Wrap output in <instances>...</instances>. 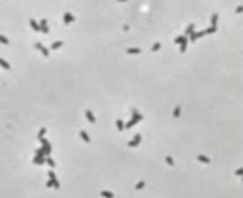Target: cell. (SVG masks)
<instances>
[{
    "instance_id": "6da1fadb",
    "label": "cell",
    "mask_w": 243,
    "mask_h": 198,
    "mask_svg": "<svg viewBox=\"0 0 243 198\" xmlns=\"http://www.w3.org/2000/svg\"><path fill=\"white\" fill-rule=\"evenodd\" d=\"M49 179H50V180H52V184H54V188H55V190H59V188H60V182L57 180V177H55V174H54V171H52V169L49 171Z\"/></svg>"
},
{
    "instance_id": "7a4b0ae2",
    "label": "cell",
    "mask_w": 243,
    "mask_h": 198,
    "mask_svg": "<svg viewBox=\"0 0 243 198\" xmlns=\"http://www.w3.org/2000/svg\"><path fill=\"white\" fill-rule=\"evenodd\" d=\"M139 143H141V135L136 133V135H135V138H133L131 141H128V146H130V148H136Z\"/></svg>"
},
{
    "instance_id": "3957f363",
    "label": "cell",
    "mask_w": 243,
    "mask_h": 198,
    "mask_svg": "<svg viewBox=\"0 0 243 198\" xmlns=\"http://www.w3.org/2000/svg\"><path fill=\"white\" fill-rule=\"evenodd\" d=\"M36 49L37 50H41L42 52V55H44V57H49V54H50V50L47 49V47H44L41 42H36Z\"/></svg>"
},
{
    "instance_id": "277c9868",
    "label": "cell",
    "mask_w": 243,
    "mask_h": 198,
    "mask_svg": "<svg viewBox=\"0 0 243 198\" xmlns=\"http://www.w3.org/2000/svg\"><path fill=\"white\" fill-rule=\"evenodd\" d=\"M63 21H65V24H70V23H73L75 21V16L70 13V12H67L63 15Z\"/></svg>"
},
{
    "instance_id": "5b68a950",
    "label": "cell",
    "mask_w": 243,
    "mask_h": 198,
    "mask_svg": "<svg viewBox=\"0 0 243 198\" xmlns=\"http://www.w3.org/2000/svg\"><path fill=\"white\" fill-rule=\"evenodd\" d=\"M186 45H188V37H186V36H182V42H180V52H182V54L186 50Z\"/></svg>"
},
{
    "instance_id": "8992f818",
    "label": "cell",
    "mask_w": 243,
    "mask_h": 198,
    "mask_svg": "<svg viewBox=\"0 0 243 198\" xmlns=\"http://www.w3.org/2000/svg\"><path fill=\"white\" fill-rule=\"evenodd\" d=\"M39 26H41V33H44V34H47V33H49V26H47V20H41Z\"/></svg>"
},
{
    "instance_id": "52a82bcc",
    "label": "cell",
    "mask_w": 243,
    "mask_h": 198,
    "mask_svg": "<svg viewBox=\"0 0 243 198\" xmlns=\"http://www.w3.org/2000/svg\"><path fill=\"white\" fill-rule=\"evenodd\" d=\"M84 115H86V119H88V120L91 122V124H96V117H94V114H92V112H91L89 109H88V110L84 112Z\"/></svg>"
},
{
    "instance_id": "ba28073f",
    "label": "cell",
    "mask_w": 243,
    "mask_h": 198,
    "mask_svg": "<svg viewBox=\"0 0 243 198\" xmlns=\"http://www.w3.org/2000/svg\"><path fill=\"white\" fill-rule=\"evenodd\" d=\"M29 26L33 28V29H34V31H37V33H39V31H41V26H39V23H37L36 20H33V18H31V20H29Z\"/></svg>"
},
{
    "instance_id": "9c48e42d",
    "label": "cell",
    "mask_w": 243,
    "mask_h": 198,
    "mask_svg": "<svg viewBox=\"0 0 243 198\" xmlns=\"http://www.w3.org/2000/svg\"><path fill=\"white\" fill-rule=\"evenodd\" d=\"M196 158H198V161L203 163V164H209V163H211V159H209L208 156H204V154H198Z\"/></svg>"
},
{
    "instance_id": "30bf717a",
    "label": "cell",
    "mask_w": 243,
    "mask_h": 198,
    "mask_svg": "<svg viewBox=\"0 0 243 198\" xmlns=\"http://www.w3.org/2000/svg\"><path fill=\"white\" fill-rule=\"evenodd\" d=\"M80 136L83 138V141H84V143H91V138H89V135L86 133L84 130H81V131H80Z\"/></svg>"
},
{
    "instance_id": "8fae6325",
    "label": "cell",
    "mask_w": 243,
    "mask_h": 198,
    "mask_svg": "<svg viewBox=\"0 0 243 198\" xmlns=\"http://www.w3.org/2000/svg\"><path fill=\"white\" fill-rule=\"evenodd\" d=\"M126 54H131V55H136V54H141V49L139 47H130L126 50Z\"/></svg>"
},
{
    "instance_id": "7c38bea8",
    "label": "cell",
    "mask_w": 243,
    "mask_h": 198,
    "mask_svg": "<svg viewBox=\"0 0 243 198\" xmlns=\"http://www.w3.org/2000/svg\"><path fill=\"white\" fill-rule=\"evenodd\" d=\"M33 163L41 166V164H44V163H45V158H44V156H36V158L33 159Z\"/></svg>"
},
{
    "instance_id": "4fadbf2b",
    "label": "cell",
    "mask_w": 243,
    "mask_h": 198,
    "mask_svg": "<svg viewBox=\"0 0 243 198\" xmlns=\"http://www.w3.org/2000/svg\"><path fill=\"white\" fill-rule=\"evenodd\" d=\"M62 45H63V41H55V42L50 45V50H57V49H60Z\"/></svg>"
},
{
    "instance_id": "5bb4252c",
    "label": "cell",
    "mask_w": 243,
    "mask_h": 198,
    "mask_svg": "<svg viewBox=\"0 0 243 198\" xmlns=\"http://www.w3.org/2000/svg\"><path fill=\"white\" fill-rule=\"evenodd\" d=\"M191 33H194V24H193V23H190V24H188V28H186V31H185V36L188 37Z\"/></svg>"
},
{
    "instance_id": "9a60e30c",
    "label": "cell",
    "mask_w": 243,
    "mask_h": 198,
    "mask_svg": "<svg viewBox=\"0 0 243 198\" xmlns=\"http://www.w3.org/2000/svg\"><path fill=\"white\" fill-rule=\"evenodd\" d=\"M0 67L5 68V70H10V68H12V67H10V63H8L5 59H0Z\"/></svg>"
},
{
    "instance_id": "2e32d148",
    "label": "cell",
    "mask_w": 243,
    "mask_h": 198,
    "mask_svg": "<svg viewBox=\"0 0 243 198\" xmlns=\"http://www.w3.org/2000/svg\"><path fill=\"white\" fill-rule=\"evenodd\" d=\"M217 20H219V15L217 13H214L211 16V23H212V28H217Z\"/></svg>"
},
{
    "instance_id": "e0dca14e",
    "label": "cell",
    "mask_w": 243,
    "mask_h": 198,
    "mask_svg": "<svg viewBox=\"0 0 243 198\" xmlns=\"http://www.w3.org/2000/svg\"><path fill=\"white\" fill-rule=\"evenodd\" d=\"M101 196H102V198H114V193L109 192V190H102V192H101Z\"/></svg>"
},
{
    "instance_id": "ac0fdd59",
    "label": "cell",
    "mask_w": 243,
    "mask_h": 198,
    "mask_svg": "<svg viewBox=\"0 0 243 198\" xmlns=\"http://www.w3.org/2000/svg\"><path fill=\"white\" fill-rule=\"evenodd\" d=\"M131 112H133V119H136L138 122H141V120H143V115H141V114H139V112H138L136 109H133Z\"/></svg>"
},
{
    "instance_id": "d6986e66",
    "label": "cell",
    "mask_w": 243,
    "mask_h": 198,
    "mask_svg": "<svg viewBox=\"0 0 243 198\" xmlns=\"http://www.w3.org/2000/svg\"><path fill=\"white\" fill-rule=\"evenodd\" d=\"M117 128H118V131H123L125 130V124H123V120H117Z\"/></svg>"
},
{
    "instance_id": "ffe728a7",
    "label": "cell",
    "mask_w": 243,
    "mask_h": 198,
    "mask_svg": "<svg viewBox=\"0 0 243 198\" xmlns=\"http://www.w3.org/2000/svg\"><path fill=\"white\" fill-rule=\"evenodd\" d=\"M45 163H47V164H49V166H50L52 169L55 167V161H54V159H52L50 156H47V158H45Z\"/></svg>"
},
{
    "instance_id": "44dd1931",
    "label": "cell",
    "mask_w": 243,
    "mask_h": 198,
    "mask_svg": "<svg viewBox=\"0 0 243 198\" xmlns=\"http://www.w3.org/2000/svg\"><path fill=\"white\" fill-rule=\"evenodd\" d=\"M45 131H47V128H45V127H42L41 130H39V133H37V138H44V135H45Z\"/></svg>"
},
{
    "instance_id": "7402d4cb",
    "label": "cell",
    "mask_w": 243,
    "mask_h": 198,
    "mask_svg": "<svg viewBox=\"0 0 243 198\" xmlns=\"http://www.w3.org/2000/svg\"><path fill=\"white\" fill-rule=\"evenodd\" d=\"M217 31V28H208V29H204V34H214V33H216Z\"/></svg>"
},
{
    "instance_id": "603a6c76",
    "label": "cell",
    "mask_w": 243,
    "mask_h": 198,
    "mask_svg": "<svg viewBox=\"0 0 243 198\" xmlns=\"http://www.w3.org/2000/svg\"><path fill=\"white\" fill-rule=\"evenodd\" d=\"M180 110H182L180 106H177V107L173 109V117H175V119H177V117H180Z\"/></svg>"
},
{
    "instance_id": "cb8c5ba5",
    "label": "cell",
    "mask_w": 243,
    "mask_h": 198,
    "mask_svg": "<svg viewBox=\"0 0 243 198\" xmlns=\"http://www.w3.org/2000/svg\"><path fill=\"white\" fill-rule=\"evenodd\" d=\"M0 42H2V44H5V45H8V44H10V41H8V37H5V36H2V34H0Z\"/></svg>"
},
{
    "instance_id": "d4e9b609",
    "label": "cell",
    "mask_w": 243,
    "mask_h": 198,
    "mask_svg": "<svg viewBox=\"0 0 243 198\" xmlns=\"http://www.w3.org/2000/svg\"><path fill=\"white\" fill-rule=\"evenodd\" d=\"M196 39H198V34H196V33H191V34L188 36V41H191V42H194Z\"/></svg>"
},
{
    "instance_id": "484cf974",
    "label": "cell",
    "mask_w": 243,
    "mask_h": 198,
    "mask_svg": "<svg viewBox=\"0 0 243 198\" xmlns=\"http://www.w3.org/2000/svg\"><path fill=\"white\" fill-rule=\"evenodd\" d=\"M36 156H44V158H45L44 149H42V148H37V149H36Z\"/></svg>"
},
{
    "instance_id": "4316f807",
    "label": "cell",
    "mask_w": 243,
    "mask_h": 198,
    "mask_svg": "<svg viewBox=\"0 0 243 198\" xmlns=\"http://www.w3.org/2000/svg\"><path fill=\"white\" fill-rule=\"evenodd\" d=\"M165 163L169 164V166H173V164H175V163H173V159H172V156H167V158H165Z\"/></svg>"
},
{
    "instance_id": "83f0119b",
    "label": "cell",
    "mask_w": 243,
    "mask_h": 198,
    "mask_svg": "<svg viewBox=\"0 0 243 198\" xmlns=\"http://www.w3.org/2000/svg\"><path fill=\"white\" fill-rule=\"evenodd\" d=\"M144 185H146V184H144V182H143V180H141V182H138V184H136V185H135V188H136V190H141V188H143V187H144Z\"/></svg>"
},
{
    "instance_id": "f1b7e54d",
    "label": "cell",
    "mask_w": 243,
    "mask_h": 198,
    "mask_svg": "<svg viewBox=\"0 0 243 198\" xmlns=\"http://www.w3.org/2000/svg\"><path fill=\"white\" fill-rule=\"evenodd\" d=\"M159 49H161V42H156V44L152 45V52H157Z\"/></svg>"
},
{
    "instance_id": "f546056e",
    "label": "cell",
    "mask_w": 243,
    "mask_h": 198,
    "mask_svg": "<svg viewBox=\"0 0 243 198\" xmlns=\"http://www.w3.org/2000/svg\"><path fill=\"white\" fill-rule=\"evenodd\" d=\"M182 42V36H177L175 37V44H180Z\"/></svg>"
},
{
    "instance_id": "4dcf8cb0",
    "label": "cell",
    "mask_w": 243,
    "mask_h": 198,
    "mask_svg": "<svg viewBox=\"0 0 243 198\" xmlns=\"http://www.w3.org/2000/svg\"><path fill=\"white\" fill-rule=\"evenodd\" d=\"M235 174H237V175H241V174H243V169H241V167H240V169H237Z\"/></svg>"
},
{
    "instance_id": "1f68e13d",
    "label": "cell",
    "mask_w": 243,
    "mask_h": 198,
    "mask_svg": "<svg viewBox=\"0 0 243 198\" xmlns=\"http://www.w3.org/2000/svg\"><path fill=\"white\" fill-rule=\"evenodd\" d=\"M45 187H49V188H52V187H54V184H52V180H50V179H49V182L45 184Z\"/></svg>"
},
{
    "instance_id": "d6a6232c",
    "label": "cell",
    "mask_w": 243,
    "mask_h": 198,
    "mask_svg": "<svg viewBox=\"0 0 243 198\" xmlns=\"http://www.w3.org/2000/svg\"><path fill=\"white\" fill-rule=\"evenodd\" d=\"M235 12H237V13H241V12H243V7H241V5L237 7V10H235Z\"/></svg>"
},
{
    "instance_id": "836d02e7",
    "label": "cell",
    "mask_w": 243,
    "mask_h": 198,
    "mask_svg": "<svg viewBox=\"0 0 243 198\" xmlns=\"http://www.w3.org/2000/svg\"><path fill=\"white\" fill-rule=\"evenodd\" d=\"M196 34H198V39H199L201 36H204V31H199V33H196Z\"/></svg>"
}]
</instances>
